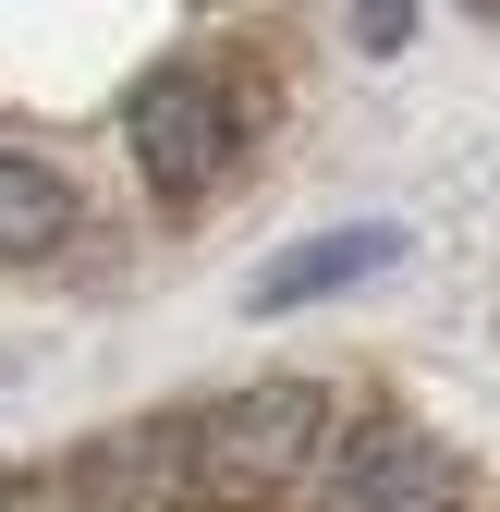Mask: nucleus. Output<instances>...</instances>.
<instances>
[{"label": "nucleus", "mask_w": 500, "mask_h": 512, "mask_svg": "<svg viewBox=\"0 0 500 512\" xmlns=\"http://www.w3.org/2000/svg\"><path fill=\"white\" fill-rule=\"evenodd\" d=\"M330 452H342V403L318 378H257V391H232L220 415L183 427V464L220 500H281L305 476H330Z\"/></svg>", "instance_id": "obj_1"}, {"label": "nucleus", "mask_w": 500, "mask_h": 512, "mask_svg": "<svg viewBox=\"0 0 500 512\" xmlns=\"http://www.w3.org/2000/svg\"><path fill=\"white\" fill-rule=\"evenodd\" d=\"M122 135H135L147 196L196 208L208 183L232 171V147H244V86L220 74V61H159V74L135 86V110H122Z\"/></svg>", "instance_id": "obj_2"}, {"label": "nucleus", "mask_w": 500, "mask_h": 512, "mask_svg": "<svg viewBox=\"0 0 500 512\" xmlns=\"http://www.w3.org/2000/svg\"><path fill=\"white\" fill-rule=\"evenodd\" d=\"M330 512H464V464H452L427 427H403V415L342 427V452H330Z\"/></svg>", "instance_id": "obj_3"}, {"label": "nucleus", "mask_w": 500, "mask_h": 512, "mask_svg": "<svg viewBox=\"0 0 500 512\" xmlns=\"http://www.w3.org/2000/svg\"><path fill=\"white\" fill-rule=\"evenodd\" d=\"M391 256H403V232H379V220H366V232H318V244L269 256L244 305H257V317H293V305H318V293H342V281H366V269H391Z\"/></svg>", "instance_id": "obj_4"}, {"label": "nucleus", "mask_w": 500, "mask_h": 512, "mask_svg": "<svg viewBox=\"0 0 500 512\" xmlns=\"http://www.w3.org/2000/svg\"><path fill=\"white\" fill-rule=\"evenodd\" d=\"M61 232H74V183H61L37 147L0 135V269H13V256H49Z\"/></svg>", "instance_id": "obj_5"}, {"label": "nucleus", "mask_w": 500, "mask_h": 512, "mask_svg": "<svg viewBox=\"0 0 500 512\" xmlns=\"http://www.w3.org/2000/svg\"><path fill=\"white\" fill-rule=\"evenodd\" d=\"M0 512H37V500H0Z\"/></svg>", "instance_id": "obj_6"}]
</instances>
